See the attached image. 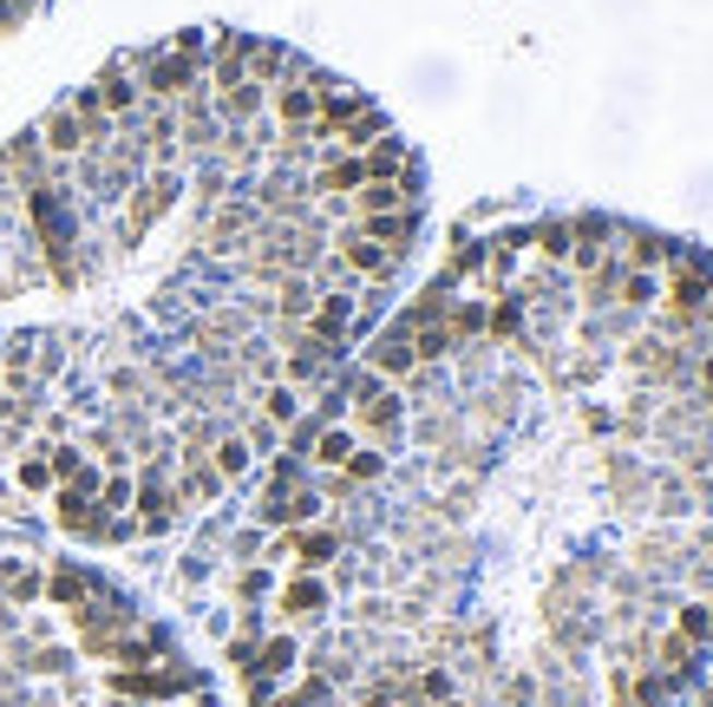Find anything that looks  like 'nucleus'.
I'll list each match as a JSON object with an SVG mask.
<instances>
[{
    "label": "nucleus",
    "instance_id": "1",
    "mask_svg": "<svg viewBox=\"0 0 713 707\" xmlns=\"http://www.w3.org/2000/svg\"><path fill=\"white\" fill-rule=\"evenodd\" d=\"M341 393H347V433H360L367 446H400V433H406V393H393L373 374H354Z\"/></svg>",
    "mask_w": 713,
    "mask_h": 707
},
{
    "label": "nucleus",
    "instance_id": "2",
    "mask_svg": "<svg viewBox=\"0 0 713 707\" xmlns=\"http://www.w3.org/2000/svg\"><path fill=\"white\" fill-rule=\"evenodd\" d=\"M177 197H183V170H144L138 190L118 210V249H138L151 236V223H164L177 210Z\"/></svg>",
    "mask_w": 713,
    "mask_h": 707
},
{
    "label": "nucleus",
    "instance_id": "3",
    "mask_svg": "<svg viewBox=\"0 0 713 707\" xmlns=\"http://www.w3.org/2000/svg\"><path fill=\"white\" fill-rule=\"evenodd\" d=\"M367 374L387 380V387H406V380L419 374V361H413V334H406L400 321H387V328L373 334V347H367Z\"/></svg>",
    "mask_w": 713,
    "mask_h": 707
},
{
    "label": "nucleus",
    "instance_id": "4",
    "mask_svg": "<svg viewBox=\"0 0 713 707\" xmlns=\"http://www.w3.org/2000/svg\"><path fill=\"white\" fill-rule=\"evenodd\" d=\"M360 184H367V170H360V157H347V151H321V157H314V170H308V197H314V203L354 197Z\"/></svg>",
    "mask_w": 713,
    "mask_h": 707
},
{
    "label": "nucleus",
    "instance_id": "5",
    "mask_svg": "<svg viewBox=\"0 0 713 707\" xmlns=\"http://www.w3.org/2000/svg\"><path fill=\"white\" fill-rule=\"evenodd\" d=\"M52 525L66 531V538H85V544H105V511L85 498V492H72V485H52Z\"/></svg>",
    "mask_w": 713,
    "mask_h": 707
},
{
    "label": "nucleus",
    "instance_id": "6",
    "mask_svg": "<svg viewBox=\"0 0 713 707\" xmlns=\"http://www.w3.org/2000/svg\"><path fill=\"white\" fill-rule=\"evenodd\" d=\"M275 616H282V623H321V616H328V577L295 570V577L275 590Z\"/></svg>",
    "mask_w": 713,
    "mask_h": 707
},
{
    "label": "nucleus",
    "instance_id": "7",
    "mask_svg": "<svg viewBox=\"0 0 713 707\" xmlns=\"http://www.w3.org/2000/svg\"><path fill=\"white\" fill-rule=\"evenodd\" d=\"M33 131H39V144H46V157H52V164H72V157H85V125L72 118V105H66V98H59V105H52V111H46Z\"/></svg>",
    "mask_w": 713,
    "mask_h": 707
},
{
    "label": "nucleus",
    "instance_id": "8",
    "mask_svg": "<svg viewBox=\"0 0 713 707\" xmlns=\"http://www.w3.org/2000/svg\"><path fill=\"white\" fill-rule=\"evenodd\" d=\"M354 229H360L367 243H380L387 256H400V262H406V249L419 243V203H413V210H387V216H360Z\"/></svg>",
    "mask_w": 713,
    "mask_h": 707
},
{
    "label": "nucleus",
    "instance_id": "9",
    "mask_svg": "<svg viewBox=\"0 0 713 707\" xmlns=\"http://www.w3.org/2000/svg\"><path fill=\"white\" fill-rule=\"evenodd\" d=\"M92 92H98V105H105V118H111V125L138 111V79H131V66H124V59H111V66L92 79Z\"/></svg>",
    "mask_w": 713,
    "mask_h": 707
},
{
    "label": "nucleus",
    "instance_id": "10",
    "mask_svg": "<svg viewBox=\"0 0 713 707\" xmlns=\"http://www.w3.org/2000/svg\"><path fill=\"white\" fill-rule=\"evenodd\" d=\"M288 557H295V570L321 577V570L341 557V531H334V525H321V531H288Z\"/></svg>",
    "mask_w": 713,
    "mask_h": 707
},
{
    "label": "nucleus",
    "instance_id": "11",
    "mask_svg": "<svg viewBox=\"0 0 713 707\" xmlns=\"http://www.w3.org/2000/svg\"><path fill=\"white\" fill-rule=\"evenodd\" d=\"M46 597H52V603H59V610L72 616L79 603H92V597H105V584H98L92 570H79V564H52V570H46Z\"/></svg>",
    "mask_w": 713,
    "mask_h": 707
},
{
    "label": "nucleus",
    "instance_id": "12",
    "mask_svg": "<svg viewBox=\"0 0 713 707\" xmlns=\"http://www.w3.org/2000/svg\"><path fill=\"white\" fill-rule=\"evenodd\" d=\"M694 656H701V649H694L688 636H675V629H662V636H649V669H655V675H668L675 688H681V682L694 675Z\"/></svg>",
    "mask_w": 713,
    "mask_h": 707
},
{
    "label": "nucleus",
    "instance_id": "13",
    "mask_svg": "<svg viewBox=\"0 0 713 707\" xmlns=\"http://www.w3.org/2000/svg\"><path fill=\"white\" fill-rule=\"evenodd\" d=\"M616 236H622V269L655 275V269H668V262H675V243H668V236H655V229H616Z\"/></svg>",
    "mask_w": 713,
    "mask_h": 707
},
{
    "label": "nucleus",
    "instance_id": "14",
    "mask_svg": "<svg viewBox=\"0 0 713 707\" xmlns=\"http://www.w3.org/2000/svg\"><path fill=\"white\" fill-rule=\"evenodd\" d=\"M406 164H413V151H406V138H393V131H387V138H373V144L360 151V170H367V184H393Z\"/></svg>",
    "mask_w": 713,
    "mask_h": 707
},
{
    "label": "nucleus",
    "instance_id": "15",
    "mask_svg": "<svg viewBox=\"0 0 713 707\" xmlns=\"http://www.w3.org/2000/svg\"><path fill=\"white\" fill-rule=\"evenodd\" d=\"M295 669H301V643H295V636H262V643H256V669H249V675L288 682Z\"/></svg>",
    "mask_w": 713,
    "mask_h": 707
},
{
    "label": "nucleus",
    "instance_id": "16",
    "mask_svg": "<svg viewBox=\"0 0 713 707\" xmlns=\"http://www.w3.org/2000/svg\"><path fill=\"white\" fill-rule=\"evenodd\" d=\"M288 66H295V52H288V46H275V39H256V46H249V85L275 92V85L288 79Z\"/></svg>",
    "mask_w": 713,
    "mask_h": 707
},
{
    "label": "nucleus",
    "instance_id": "17",
    "mask_svg": "<svg viewBox=\"0 0 713 707\" xmlns=\"http://www.w3.org/2000/svg\"><path fill=\"white\" fill-rule=\"evenodd\" d=\"M373 138H387V111L380 105H360L347 125H341V138H334V151H347V157H360Z\"/></svg>",
    "mask_w": 713,
    "mask_h": 707
},
{
    "label": "nucleus",
    "instance_id": "18",
    "mask_svg": "<svg viewBox=\"0 0 713 707\" xmlns=\"http://www.w3.org/2000/svg\"><path fill=\"white\" fill-rule=\"evenodd\" d=\"M655 302H662V282H655V275H642V269H622V275H616V302H609V308L649 315Z\"/></svg>",
    "mask_w": 713,
    "mask_h": 707
},
{
    "label": "nucleus",
    "instance_id": "19",
    "mask_svg": "<svg viewBox=\"0 0 713 707\" xmlns=\"http://www.w3.org/2000/svg\"><path fill=\"white\" fill-rule=\"evenodd\" d=\"M79 452H85V459H92L98 472H124V466H131V446L118 439V426H92Z\"/></svg>",
    "mask_w": 713,
    "mask_h": 707
},
{
    "label": "nucleus",
    "instance_id": "20",
    "mask_svg": "<svg viewBox=\"0 0 713 707\" xmlns=\"http://www.w3.org/2000/svg\"><path fill=\"white\" fill-rule=\"evenodd\" d=\"M249 459H256V452H249V439H242L236 426H229V433L210 446V466H216V479H223V485H236V479L249 472Z\"/></svg>",
    "mask_w": 713,
    "mask_h": 707
},
{
    "label": "nucleus",
    "instance_id": "21",
    "mask_svg": "<svg viewBox=\"0 0 713 707\" xmlns=\"http://www.w3.org/2000/svg\"><path fill=\"white\" fill-rule=\"evenodd\" d=\"M347 452H354V433H347V426H321V433H314V446H308V459H314L321 472H341V466H347Z\"/></svg>",
    "mask_w": 713,
    "mask_h": 707
},
{
    "label": "nucleus",
    "instance_id": "22",
    "mask_svg": "<svg viewBox=\"0 0 713 707\" xmlns=\"http://www.w3.org/2000/svg\"><path fill=\"white\" fill-rule=\"evenodd\" d=\"M524 236H531V249H537L550 269H557V262H570V216H563V223L550 216V223H537V229H524Z\"/></svg>",
    "mask_w": 713,
    "mask_h": 707
},
{
    "label": "nucleus",
    "instance_id": "23",
    "mask_svg": "<svg viewBox=\"0 0 713 707\" xmlns=\"http://www.w3.org/2000/svg\"><path fill=\"white\" fill-rule=\"evenodd\" d=\"M675 636H688L694 649H713V603H701V597L681 603V610H675Z\"/></svg>",
    "mask_w": 713,
    "mask_h": 707
},
{
    "label": "nucleus",
    "instance_id": "24",
    "mask_svg": "<svg viewBox=\"0 0 713 707\" xmlns=\"http://www.w3.org/2000/svg\"><path fill=\"white\" fill-rule=\"evenodd\" d=\"M616 275H622V262L609 256L603 269H590V275H577V295H583L590 308H609V302H616Z\"/></svg>",
    "mask_w": 713,
    "mask_h": 707
},
{
    "label": "nucleus",
    "instance_id": "25",
    "mask_svg": "<svg viewBox=\"0 0 713 707\" xmlns=\"http://www.w3.org/2000/svg\"><path fill=\"white\" fill-rule=\"evenodd\" d=\"M131 498H138V479H131V472H105V485H98V498H92V505H98L105 518H124V511H131Z\"/></svg>",
    "mask_w": 713,
    "mask_h": 707
},
{
    "label": "nucleus",
    "instance_id": "26",
    "mask_svg": "<svg viewBox=\"0 0 713 707\" xmlns=\"http://www.w3.org/2000/svg\"><path fill=\"white\" fill-rule=\"evenodd\" d=\"M609 485H616V498H622V505H635V498L649 492V472H642L635 459H622V452H616V459H609Z\"/></svg>",
    "mask_w": 713,
    "mask_h": 707
},
{
    "label": "nucleus",
    "instance_id": "27",
    "mask_svg": "<svg viewBox=\"0 0 713 707\" xmlns=\"http://www.w3.org/2000/svg\"><path fill=\"white\" fill-rule=\"evenodd\" d=\"M341 472H347L354 485H373V479H387V452H380V446H354Z\"/></svg>",
    "mask_w": 713,
    "mask_h": 707
},
{
    "label": "nucleus",
    "instance_id": "28",
    "mask_svg": "<svg viewBox=\"0 0 713 707\" xmlns=\"http://www.w3.org/2000/svg\"><path fill=\"white\" fill-rule=\"evenodd\" d=\"M20 669H26V675H66L72 656H66V649H33V656H20Z\"/></svg>",
    "mask_w": 713,
    "mask_h": 707
},
{
    "label": "nucleus",
    "instance_id": "29",
    "mask_svg": "<svg viewBox=\"0 0 713 707\" xmlns=\"http://www.w3.org/2000/svg\"><path fill=\"white\" fill-rule=\"evenodd\" d=\"M236 597H242V603H262V597H269V570H262V564H249V570L236 577Z\"/></svg>",
    "mask_w": 713,
    "mask_h": 707
},
{
    "label": "nucleus",
    "instance_id": "30",
    "mask_svg": "<svg viewBox=\"0 0 713 707\" xmlns=\"http://www.w3.org/2000/svg\"><path fill=\"white\" fill-rule=\"evenodd\" d=\"M472 498H478V492H472V479H459V485H452V492L439 498V511H452V518H465V511H472Z\"/></svg>",
    "mask_w": 713,
    "mask_h": 707
},
{
    "label": "nucleus",
    "instance_id": "31",
    "mask_svg": "<svg viewBox=\"0 0 713 707\" xmlns=\"http://www.w3.org/2000/svg\"><path fill=\"white\" fill-rule=\"evenodd\" d=\"M354 707H400V702H393V695H387V688H373V682H367V688H360V695H354Z\"/></svg>",
    "mask_w": 713,
    "mask_h": 707
},
{
    "label": "nucleus",
    "instance_id": "32",
    "mask_svg": "<svg viewBox=\"0 0 713 707\" xmlns=\"http://www.w3.org/2000/svg\"><path fill=\"white\" fill-rule=\"evenodd\" d=\"M504 707H531V682H504Z\"/></svg>",
    "mask_w": 713,
    "mask_h": 707
},
{
    "label": "nucleus",
    "instance_id": "33",
    "mask_svg": "<svg viewBox=\"0 0 713 707\" xmlns=\"http://www.w3.org/2000/svg\"><path fill=\"white\" fill-rule=\"evenodd\" d=\"M229 551H236V557H256V551H262V531H242V538H236Z\"/></svg>",
    "mask_w": 713,
    "mask_h": 707
},
{
    "label": "nucleus",
    "instance_id": "34",
    "mask_svg": "<svg viewBox=\"0 0 713 707\" xmlns=\"http://www.w3.org/2000/svg\"><path fill=\"white\" fill-rule=\"evenodd\" d=\"M694 557H708V564H713V525H701V531H694Z\"/></svg>",
    "mask_w": 713,
    "mask_h": 707
},
{
    "label": "nucleus",
    "instance_id": "35",
    "mask_svg": "<svg viewBox=\"0 0 713 707\" xmlns=\"http://www.w3.org/2000/svg\"><path fill=\"white\" fill-rule=\"evenodd\" d=\"M701 334H708V341H713V295H708V302H701Z\"/></svg>",
    "mask_w": 713,
    "mask_h": 707
},
{
    "label": "nucleus",
    "instance_id": "36",
    "mask_svg": "<svg viewBox=\"0 0 713 707\" xmlns=\"http://www.w3.org/2000/svg\"><path fill=\"white\" fill-rule=\"evenodd\" d=\"M0 636H13V603H0Z\"/></svg>",
    "mask_w": 713,
    "mask_h": 707
},
{
    "label": "nucleus",
    "instance_id": "37",
    "mask_svg": "<svg viewBox=\"0 0 713 707\" xmlns=\"http://www.w3.org/2000/svg\"><path fill=\"white\" fill-rule=\"evenodd\" d=\"M701 707H713V682H708V688H701Z\"/></svg>",
    "mask_w": 713,
    "mask_h": 707
},
{
    "label": "nucleus",
    "instance_id": "38",
    "mask_svg": "<svg viewBox=\"0 0 713 707\" xmlns=\"http://www.w3.org/2000/svg\"><path fill=\"white\" fill-rule=\"evenodd\" d=\"M0 511H13V505H7V479H0Z\"/></svg>",
    "mask_w": 713,
    "mask_h": 707
},
{
    "label": "nucleus",
    "instance_id": "39",
    "mask_svg": "<svg viewBox=\"0 0 713 707\" xmlns=\"http://www.w3.org/2000/svg\"><path fill=\"white\" fill-rule=\"evenodd\" d=\"M439 707H472V702H459V695H452V702H439Z\"/></svg>",
    "mask_w": 713,
    "mask_h": 707
},
{
    "label": "nucleus",
    "instance_id": "40",
    "mask_svg": "<svg viewBox=\"0 0 713 707\" xmlns=\"http://www.w3.org/2000/svg\"><path fill=\"white\" fill-rule=\"evenodd\" d=\"M400 707H432V702H400Z\"/></svg>",
    "mask_w": 713,
    "mask_h": 707
},
{
    "label": "nucleus",
    "instance_id": "41",
    "mask_svg": "<svg viewBox=\"0 0 713 707\" xmlns=\"http://www.w3.org/2000/svg\"><path fill=\"white\" fill-rule=\"evenodd\" d=\"M0 584H7V570H0Z\"/></svg>",
    "mask_w": 713,
    "mask_h": 707
}]
</instances>
